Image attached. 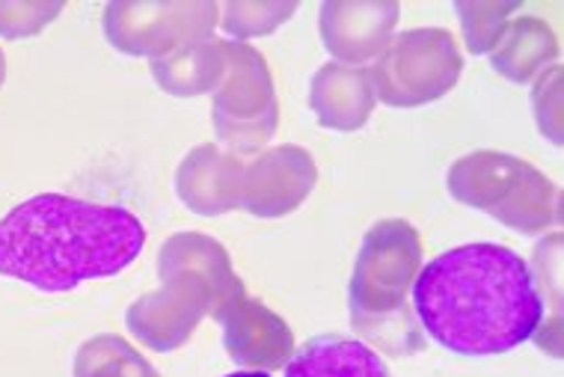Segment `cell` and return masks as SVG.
Returning a JSON list of instances; mask_svg holds the SVG:
<instances>
[{
    "mask_svg": "<svg viewBox=\"0 0 564 377\" xmlns=\"http://www.w3.org/2000/svg\"><path fill=\"white\" fill-rule=\"evenodd\" d=\"M399 15L395 0H324L318 12L324 49L345 66L378 60L395 36Z\"/></svg>",
    "mask_w": 564,
    "mask_h": 377,
    "instance_id": "cell-11",
    "label": "cell"
},
{
    "mask_svg": "<svg viewBox=\"0 0 564 377\" xmlns=\"http://www.w3.org/2000/svg\"><path fill=\"white\" fill-rule=\"evenodd\" d=\"M75 377H161L158 368L122 336H93L75 354Z\"/></svg>",
    "mask_w": 564,
    "mask_h": 377,
    "instance_id": "cell-18",
    "label": "cell"
},
{
    "mask_svg": "<svg viewBox=\"0 0 564 377\" xmlns=\"http://www.w3.org/2000/svg\"><path fill=\"white\" fill-rule=\"evenodd\" d=\"M158 277L161 280L187 277V280L199 282L212 298V310H208L212 319L238 291H243V282L232 271V259L224 244L203 233L170 235L158 250Z\"/></svg>",
    "mask_w": 564,
    "mask_h": 377,
    "instance_id": "cell-13",
    "label": "cell"
},
{
    "mask_svg": "<svg viewBox=\"0 0 564 377\" xmlns=\"http://www.w3.org/2000/svg\"><path fill=\"white\" fill-rule=\"evenodd\" d=\"M212 126L232 155H256L280 126V101L262 51L226 42V75L212 96Z\"/></svg>",
    "mask_w": 564,
    "mask_h": 377,
    "instance_id": "cell-5",
    "label": "cell"
},
{
    "mask_svg": "<svg viewBox=\"0 0 564 377\" xmlns=\"http://www.w3.org/2000/svg\"><path fill=\"white\" fill-rule=\"evenodd\" d=\"M297 12L294 0H232L220 7V28L235 42L271 36Z\"/></svg>",
    "mask_w": 564,
    "mask_h": 377,
    "instance_id": "cell-20",
    "label": "cell"
},
{
    "mask_svg": "<svg viewBox=\"0 0 564 377\" xmlns=\"http://www.w3.org/2000/svg\"><path fill=\"white\" fill-rule=\"evenodd\" d=\"M152 78L166 96L196 98L215 93L226 75V40H208L170 57L152 60Z\"/></svg>",
    "mask_w": 564,
    "mask_h": 377,
    "instance_id": "cell-17",
    "label": "cell"
},
{
    "mask_svg": "<svg viewBox=\"0 0 564 377\" xmlns=\"http://www.w3.org/2000/svg\"><path fill=\"white\" fill-rule=\"evenodd\" d=\"M226 377H273L268 371H235V375H226Z\"/></svg>",
    "mask_w": 564,
    "mask_h": 377,
    "instance_id": "cell-23",
    "label": "cell"
},
{
    "mask_svg": "<svg viewBox=\"0 0 564 377\" xmlns=\"http://www.w3.org/2000/svg\"><path fill=\"white\" fill-rule=\"evenodd\" d=\"M410 303L422 333L457 357L520 348L544 321L529 261L502 244H464L419 271Z\"/></svg>",
    "mask_w": 564,
    "mask_h": 377,
    "instance_id": "cell-1",
    "label": "cell"
},
{
    "mask_svg": "<svg viewBox=\"0 0 564 377\" xmlns=\"http://www.w3.org/2000/svg\"><path fill=\"white\" fill-rule=\"evenodd\" d=\"M3 80H7V57H3V49H0V87H3Z\"/></svg>",
    "mask_w": 564,
    "mask_h": 377,
    "instance_id": "cell-24",
    "label": "cell"
},
{
    "mask_svg": "<svg viewBox=\"0 0 564 377\" xmlns=\"http://www.w3.org/2000/svg\"><path fill=\"white\" fill-rule=\"evenodd\" d=\"M558 40L553 28L535 15L511 19L490 51V66L511 84H532V80L555 66Z\"/></svg>",
    "mask_w": 564,
    "mask_h": 377,
    "instance_id": "cell-16",
    "label": "cell"
},
{
    "mask_svg": "<svg viewBox=\"0 0 564 377\" xmlns=\"http://www.w3.org/2000/svg\"><path fill=\"white\" fill-rule=\"evenodd\" d=\"M105 36L119 54L161 60L215 40V0H113L101 15Z\"/></svg>",
    "mask_w": 564,
    "mask_h": 377,
    "instance_id": "cell-7",
    "label": "cell"
},
{
    "mask_svg": "<svg viewBox=\"0 0 564 377\" xmlns=\"http://www.w3.org/2000/svg\"><path fill=\"white\" fill-rule=\"evenodd\" d=\"M63 10V0H0V40L40 36Z\"/></svg>",
    "mask_w": 564,
    "mask_h": 377,
    "instance_id": "cell-21",
    "label": "cell"
},
{
    "mask_svg": "<svg viewBox=\"0 0 564 377\" xmlns=\"http://www.w3.org/2000/svg\"><path fill=\"white\" fill-rule=\"evenodd\" d=\"M318 184L315 158L303 146H273L243 164L241 179V208L276 220L297 212Z\"/></svg>",
    "mask_w": 564,
    "mask_h": 377,
    "instance_id": "cell-9",
    "label": "cell"
},
{
    "mask_svg": "<svg viewBox=\"0 0 564 377\" xmlns=\"http://www.w3.org/2000/svg\"><path fill=\"white\" fill-rule=\"evenodd\" d=\"M422 271V238L408 220L371 226L360 244L348 286L350 324L375 348L410 357L425 348L410 291Z\"/></svg>",
    "mask_w": 564,
    "mask_h": 377,
    "instance_id": "cell-3",
    "label": "cell"
},
{
    "mask_svg": "<svg viewBox=\"0 0 564 377\" xmlns=\"http://www.w3.org/2000/svg\"><path fill=\"white\" fill-rule=\"evenodd\" d=\"M452 200L490 214L520 235H541L562 223V194L535 164L508 152H469L448 166Z\"/></svg>",
    "mask_w": 564,
    "mask_h": 377,
    "instance_id": "cell-4",
    "label": "cell"
},
{
    "mask_svg": "<svg viewBox=\"0 0 564 377\" xmlns=\"http://www.w3.org/2000/svg\"><path fill=\"white\" fill-rule=\"evenodd\" d=\"M378 105L371 87L369 68L345 66V63H324L310 84V107L318 126L330 131H360L369 122L371 110Z\"/></svg>",
    "mask_w": 564,
    "mask_h": 377,
    "instance_id": "cell-14",
    "label": "cell"
},
{
    "mask_svg": "<svg viewBox=\"0 0 564 377\" xmlns=\"http://www.w3.org/2000/svg\"><path fill=\"white\" fill-rule=\"evenodd\" d=\"M243 161L220 146L191 149L175 170V194L199 217H220L241 208Z\"/></svg>",
    "mask_w": 564,
    "mask_h": 377,
    "instance_id": "cell-12",
    "label": "cell"
},
{
    "mask_svg": "<svg viewBox=\"0 0 564 377\" xmlns=\"http://www.w3.org/2000/svg\"><path fill=\"white\" fill-rule=\"evenodd\" d=\"M460 33L473 54H490L511 15L523 10L520 0H455Z\"/></svg>",
    "mask_w": 564,
    "mask_h": 377,
    "instance_id": "cell-19",
    "label": "cell"
},
{
    "mask_svg": "<svg viewBox=\"0 0 564 377\" xmlns=\"http://www.w3.org/2000/svg\"><path fill=\"white\" fill-rule=\"evenodd\" d=\"M285 377H392L387 363L360 338L324 333L294 348Z\"/></svg>",
    "mask_w": 564,
    "mask_h": 377,
    "instance_id": "cell-15",
    "label": "cell"
},
{
    "mask_svg": "<svg viewBox=\"0 0 564 377\" xmlns=\"http://www.w3.org/2000/svg\"><path fill=\"white\" fill-rule=\"evenodd\" d=\"M532 110H535L538 131L553 146H562V66L541 72L532 89Z\"/></svg>",
    "mask_w": 564,
    "mask_h": 377,
    "instance_id": "cell-22",
    "label": "cell"
},
{
    "mask_svg": "<svg viewBox=\"0 0 564 377\" xmlns=\"http://www.w3.org/2000/svg\"><path fill=\"white\" fill-rule=\"evenodd\" d=\"M212 310V298L199 282L187 277H166L161 289L137 298L126 312V327L149 351L170 354L187 345L199 321Z\"/></svg>",
    "mask_w": 564,
    "mask_h": 377,
    "instance_id": "cell-8",
    "label": "cell"
},
{
    "mask_svg": "<svg viewBox=\"0 0 564 377\" xmlns=\"http://www.w3.org/2000/svg\"><path fill=\"white\" fill-rule=\"evenodd\" d=\"M464 57L443 28H416L392 36L369 68L375 98L390 107H422L457 87Z\"/></svg>",
    "mask_w": 564,
    "mask_h": 377,
    "instance_id": "cell-6",
    "label": "cell"
},
{
    "mask_svg": "<svg viewBox=\"0 0 564 377\" xmlns=\"http://www.w3.org/2000/svg\"><path fill=\"white\" fill-rule=\"evenodd\" d=\"M147 226L122 205L36 194L0 220V277L59 294L131 268Z\"/></svg>",
    "mask_w": 564,
    "mask_h": 377,
    "instance_id": "cell-2",
    "label": "cell"
},
{
    "mask_svg": "<svg viewBox=\"0 0 564 377\" xmlns=\"http://www.w3.org/2000/svg\"><path fill=\"white\" fill-rule=\"evenodd\" d=\"M215 321L224 327V348L241 371H276L294 354V333L262 300L238 291Z\"/></svg>",
    "mask_w": 564,
    "mask_h": 377,
    "instance_id": "cell-10",
    "label": "cell"
}]
</instances>
